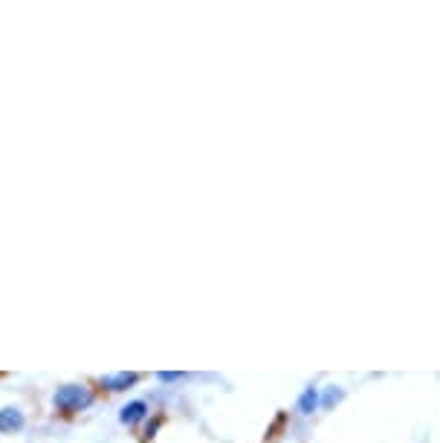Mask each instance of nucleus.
Returning a JSON list of instances; mask_svg holds the SVG:
<instances>
[{"label":"nucleus","mask_w":440,"mask_h":443,"mask_svg":"<svg viewBox=\"0 0 440 443\" xmlns=\"http://www.w3.org/2000/svg\"><path fill=\"white\" fill-rule=\"evenodd\" d=\"M55 406L61 408V412H81L85 406H90V391L85 385H64L55 391Z\"/></svg>","instance_id":"nucleus-1"},{"label":"nucleus","mask_w":440,"mask_h":443,"mask_svg":"<svg viewBox=\"0 0 440 443\" xmlns=\"http://www.w3.org/2000/svg\"><path fill=\"white\" fill-rule=\"evenodd\" d=\"M137 380H139V374H127V371H122V374H107V376H102L105 388H110V391H122V388H127V385H134Z\"/></svg>","instance_id":"nucleus-2"},{"label":"nucleus","mask_w":440,"mask_h":443,"mask_svg":"<svg viewBox=\"0 0 440 443\" xmlns=\"http://www.w3.org/2000/svg\"><path fill=\"white\" fill-rule=\"evenodd\" d=\"M24 426V415L18 412V408H3V412H0V432H18Z\"/></svg>","instance_id":"nucleus-3"},{"label":"nucleus","mask_w":440,"mask_h":443,"mask_svg":"<svg viewBox=\"0 0 440 443\" xmlns=\"http://www.w3.org/2000/svg\"><path fill=\"white\" fill-rule=\"evenodd\" d=\"M145 415H148V406H145L142 400H134V403H127V406L122 408V415H119V417H122V423H127V426H130V423H139Z\"/></svg>","instance_id":"nucleus-4"},{"label":"nucleus","mask_w":440,"mask_h":443,"mask_svg":"<svg viewBox=\"0 0 440 443\" xmlns=\"http://www.w3.org/2000/svg\"><path fill=\"white\" fill-rule=\"evenodd\" d=\"M316 406H319V394H316V388H307V391L301 394V400H299V412H301V415H310Z\"/></svg>","instance_id":"nucleus-5"},{"label":"nucleus","mask_w":440,"mask_h":443,"mask_svg":"<svg viewBox=\"0 0 440 443\" xmlns=\"http://www.w3.org/2000/svg\"><path fill=\"white\" fill-rule=\"evenodd\" d=\"M339 397H342V391H336V388H333V391L328 394V397H324V403H328V406H331V403H336Z\"/></svg>","instance_id":"nucleus-6"},{"label":"nucleus","mask_w":440,"mask_h":443,"mask_svg":"<svg viewBox=\"0 0 440 443\" xmlns=\"http://www.w3.org/2000/svg\"><path fill=\"white\" fill-rule=\"evenodd\" d=\"M180 374H159V380H166V383H171V380H177Z\"/></svg>","instance_id":"nucleus-7"}]
</instances>
